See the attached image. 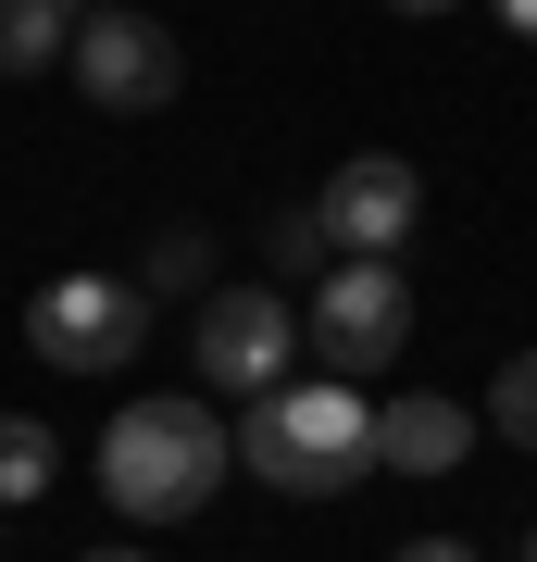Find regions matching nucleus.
I'll use <instances>...</instances> for the list:
<instances>
[{
    "mask_svg": "<svg viewBox=\"0 0 537 562\" xmlns=\"http://www.w3.org/2000/svg\"><path fill=\"white\" fill-rule=\"evenodd\" d=\"M150 338V288L138 276H51L25 288V350L51 362V375H125Z\"/></svg>",
    "mask_w": 537,
    "mask_h": 562,
    "instance_id": "nucleus-4",
    "label": "nucleus"
},
{
    "mask_svg": "<svg viewBox=\"0 0 537 562\" xmlns=\"http://www.w3.org/2000/svg\"><path fill=\"white\" fill-rule=\"evenodd\" d=\"M76 562H150V550H76Z\"/></svg>",
    "mask_w": 537,
    "mask_h": 562,
    "instance_id": "nucleus-15",
    "label": "nucleus"
},
{
    "mask_svg": "<svg viewBox=\"0 0 537 562\" xmlns=\"http://www.w3.org/2000/svg\"><path fill=\"white\" fill-rule=\"evenodd\" d=\"M51 475H63V438H51L38 413H0V513L51 501Z\"/></svg>",
    "mask_w": 537,
    "mask_h": 562,
    "instance_id": "nucleus-10",
    "label": "nucleus"
},
{
    "mask_svg": "<svg viewBox=\"0 0 537 562\" xmlns=\"http://www.w3.org/2000/svg\"><path fill=\"white\" fill-rule=\"evenodd\" d=\"M225 462H238V438L213 425V401L150 387V401H125L113 425H100V501L138 513V525H188L225 487Z\"/></svg>",
    "mask_w": 537,
    "mask_h": 562,
    "instance_id": "nucleus-1",
    "label": "nucleus"
},
{
    "mask_svg": "<svg viewBox=\"0 0 537 562\" xmlns=\"http://www.w3.org/2000/svg\"><path fill=\"white\" fill-rule=\"evenodd\" d=\"M238 462L262 487H288V501H338V487L376 475V401H362L350 375H325V387H262V401L238 413Z\"/></svg>",
    "mask_w": 537,
    "mask_h": 562,
    "instance_id": "nucleus-2",
    "label": "nucleus"
},
{
    "mask_svg": "<svg viewBox=\"0 0 537 562\" xmlns=\"http://www.w3.org/2000/svg\"><path fill=\"white\" fill-rule=\"evenodd\" d=\"M525 562H537V538H525Z\"/></svg>",
    "mask_w": 537,
    "mask_h": 562,
    "instance_id": "nucleus-17",
    "label": "nucleus"
},
{
    "mask_svg": "<svg viewBox=\"0 0 537 562\" xmlns=\"http://www.w3.org/2000/svg\"><path fill=\"white\" fill-rule=\"evenodd\" d=\"M462 450H476V413L438 401V387H400V401L376 413V462H400V475H450Z\"/></svg>",
    "mask_w": 537,
    "mask_h": 562,
    "instance_id": "nucleus-8",
    "label": "nucleus"
},
{
    "mask_svg": "<svg viewBox=\"0 0 537 562\" xmlns=\"http://www.w3.org/2000/svg\"><path fill=\"white\" fill-rule=\"evenodd\" d=\"M388 13H450V0H388Z\"/></svg>",
    "mask_w": 537,
    "mask_h": 562,
    "instance_id": "nucleus-16",
    "label": "nucleus"
},
{
    "mask_svg": "<svg viewBox=\"0 0 537 562\" xmlns=\"http://www.w3.org/2000/svg\"><path fill=\"white\" fill-rule=\"evenodd\" d=\"M325 250H338L325 213H276V262H288V276H325Z\"/></svg>",
    "mask_w": 537,
    "mask_h": 562,
    "instance_id": "nucleus-12",
    "label": "nucleus"
},
{
    "mask_svg": "<svg viewBox=\"0 0 537 562\" xmlns=\"http://www.w3.org/2000/svg\"><path fill=\"white\" fill-rule=\"evenodd\" d=\"M388 562H476V550H462V538H400Z\"/></svg>",
    "mask_w": 537,
    "mask_h": 562,
    "instance_id": "nucleus-13",
    "label": "nucleus"
},
{
    "mask_svg": "<svg viewBox=\"0 0 537 562\" xmlns=\"http://www.w3.org/2000/svg\"><path fill=\"white\" fill-rule=\"evenodd\" d=\"M488 425H500L513 450H537V350H513V362H500V387H488Z\"/></svg>",
    "mask_w": 537,
    "mask_h": 562,
    "instance_id": "nucleus-11",
    "label": "nucleus"
},
{
    "mask_svg": "<svg viewBox=\"0 0 537 562\" xmlns=\"http://www.w3.org/2000/svg\"><path fill=\"white\" fill-rule=\"evenodd\" d=\"M188 362L200 387H225V401H262V387L300 375V301H276V288H213L188 325Z\"/></svg>",
    "mask_w": 537,
    "mask_h": 562,
    "instance_id": "nucleus-5",
    "label": "nucleus"
},
{
    "mask_svg": "<svg viewBox=\"0 0 537 562\" xmlns=\"http://www.w3.org/2000/svg\"><path fill=\"white\" fill-rule=\"evenodd\" d=\"M300 338H313L325 375H388L400 338H413V288H400V250H350L313 276V301H300Z\"/></svg>",
    "mask_w": 537,
    "mask_h": 562,
    "instance_id": "nucleus-3",
    "label": "nucleus"
},
{
    "mask_svg": "<svg viewBox=\"0 0 537 562\" xmlns=\"http://www.w3.org/2000/svg\"><path fill=\"white\" fill-rule=\"evenodd\" d=\"M76 25H88V0H0V76L76 63Z\"/></svg>",
    "mask_w": 537,
    "mask_h": 562,
    "instance_id": "nucleus-9",
    "label": "nucleus"
},
{
    "mask_svg": "<svg viewBox=\"0 0 537 562\" xmlns=\"http://www.w3.org/2000/svg\"><path fill=\"white\" fill-rule=\"evenodd\" d=\"M313 213H325V238H338V250H400V238H413V213H425V176H413L400 150H350L338 176H325Z\"/></svg>",
    "mask_w": 537,
    "mask_h": 562,
    "instance_id": "nucleus-7",
    "label": "nucleus"
},
{
    "mask_svg": "<svg viewBox=\"0 0 537 562\" xmlns=\"http://www.w3.org/2000/svg\"><path fill=\"white\" fill-rule=\"evenodd\" d=\"M76 88L100 113H163L188 88V50H176V25H150V13H113V0H100V13L76 25Z\"/></svg>",
    "mask_w": 537,
    "mask_h": 562,
    "instance_id": "nucleus-6",
    "label": "nucleus"
},
{
    "mask_svg": "<svg viewBox=\"0 0 537 562\" xmlns=\"http://www.w3.org/2000/svg\"><path fill=\"white\" fill-rule=\"evenodd\" d=\"M500 25H513V38H537V0H500Z\"/></svg>",
    "mask_w": 537,
    "mask_h": 562,
    "instance_id": "nucleus-14",
    "label": "nucleus"
}]
</instances>
